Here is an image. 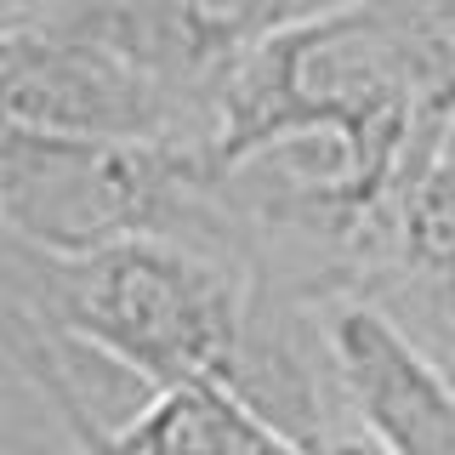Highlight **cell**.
<instances>
[{
	"label": "cell",
	"mask_w": 455,
	"mask_h": 455,
	"mask_svg": "<svg viewBox=\"0 0 455 455\" xmlns=\"http://www.w3.org/2000/svg\"><path fill=\"white\" fill-rule=\"evenodd\" d=\"M450 154H455V125H450Z\"/></svg>",
	"instance_id": "9c48e42d"
},
{
	"label": "cell",
	"mask_w": 455,
	"mask_h": 455,
	"mask_svg": "<svg viewBox=\"0 0 455 455\" xmlns=\"http://www.w3.org/2000/svg\"><path fill=\"white\" fill-rule=\"evenodd\" d=\"M336 387L381 455H455V376L370 296L324 302Z\"/></svg>",
	"instance_id": "277c9868"
},
{
	"label": "cell",
	"mask_w": 455,
	"mask_h": 455,
	"mask_svg": "<svg viewBox=\"0 0 455 455\" xmlns=\"http://www.w3.org/2000/svg\"><path fill=\"white\" fill-rule=\"evenodd\" d=\"M6 455H80V450H6Z\"/></svg>",
	"instance_id": "ba28073f"
},
{
	"label": "cell",
	"mask_w": 455,
	"mask_h": 455,
	"mask_svg": "<svg viewBox=\"0 0 455 455\" xmlns=\"http://www.w3.org/2000/svg\"><path fill=\"white\" fill-rule=\"evenodd\" d=\"M6 302L165 393L234 376L251 279L177 239H125L92 256H46L6 239Z\"/></svg>",
	"instance_id": "6da1fadb"
},
{
	"label": "cell",
	"mask_w": 455,
	"mask_h": 455,
	"mask_svg": "<svg viewBox=\"0 0 455 455\" xmlns=\"http://www.w3.org/2000/svg\"><path fill=\"white\" fill-rule=\"evenodd\" d=\"M0 217L6 239L46 256H92L125 239H177L239 267L211 148L92 142L6 125Z\"/></svg>",
	"instance_id": "7a4b0ae2"
},
{
	"label": "cell",
	"mask_w": 455,
	"mask_h": 455,
	"mask_svg": "<svg viewBox=\"0 0 455 455\" xmlns=\"http://www.w3.org/2000/svg\"><path fill=\"white\" fill-rule=\"evenodd\" d=\"M80 455H228V387L222 381L165 387L125 433Z\"/></svg>",
	"instance_id": "5b68a950"
},
{
	"label": "cell",
	"mask_w": 455,
	"mask_h": 455,
	"mask_svg": "<svg viewBox=\"0 0 455 455\" xmlns=\"http://www.w3.org/2000/svg\"><path fill=\"white\" fill-rule=\"evenodd\" d=\"M438 108H444V120L455 125V80H450V92H444V103H438Z\"/></svg>",
	"instance_id": "52a82bcc"
},
{
	"label": "cell",
	"mask_w": 455,
	"mask_h": 455,
	"mask_svg": "<svg viewBox=\"0 0 455 455\" xmlns=\"http://www.w3.org/2000/svg\"><path fill=\"white\" fill-rule=\"evenodd\" d=\"M359 0H222L228 23L251 40H267V35H284L296 23H313V18H331V12H347Z\"/></svg>",
	"instance_id": "8992f818"
},
{
	"label": "cell",
	"mask_w": 455,
	"mask_h": 455,
	"mask_svg": "<svg viewBox=\"0 0 455 455\" xmlns=\"http://www.w3.org/2000/svg\"><path fill=\"white\" fill-rule=\"evenodd\" d=\"M0 103L6 125L92 142H165V148H217L222 114L137 57L75 35H0Z\"/></svg>",
	"instance_id": "3957f363"
}]
</instances>
